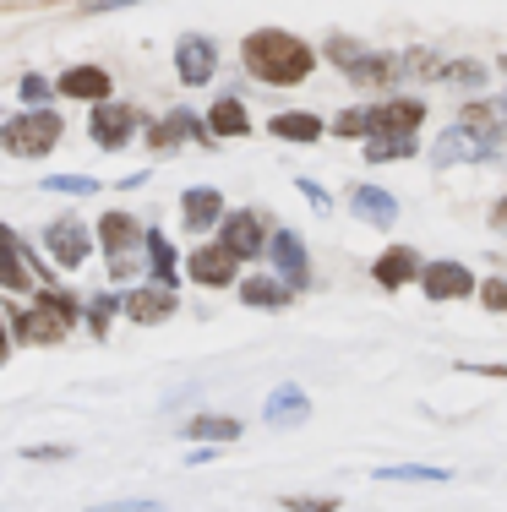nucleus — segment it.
<instances>
[{
  "instance_id": "nucleus-23",
  "label": "nucleus",
  "mask_w": 507,
  "mask_h": 512,
  "mask_svg": "<svg viewBox=\"0 0 507 512\" xmlns=\"http://www.w3.org/2000/svg\"><path fill=\"white\" fill-rule=\"evenodd\" d=\"M186 436H197V442H235L240 420H229V414H202V420H186Z\"/></svg>"
},
{
  "instance_id": "nucleus-6",
  "label": "nucleus",
  "mask_w": 507,
  "mask_h": 512,
  "mask_svg": "<svg viewBox=\"0 0 507 512\" xmlns=\"http://www.w3.org/2000/svg\"><path fill=\"white\" fill-rule=\"evenodd\" d=\"M420 284H426V295L431 300H464V295H475V273L469 267H458V262H431V267H420Z\"/></svg>"
},
{
  "instance_id": "nucleus-7",
  "label": "nucleus",
  "mask_w": 507,
  "mask_h": 512,
  "mask_svg": "<svg viewBox=\"0 0 507 512\" xmlns=\"http://www.w3.org/2000/svg\"><path fill=\"white\" fill-rule=\"evenodd\" d=\"M131 137H137V109L110 104V99L93 109V142H99V148H126Z\"/></svg>"
},
{
  "instance_id": "nucleus-34",
  "label": "nucleus",
  "mask_w": 507,
  "mask_h": 512,
  "mask_svg": "<svg viewBox=\"0 0 507 512\" xmlns=\"http://www.w3.org/2000/svg\"><path fill=\"white\" fill-rule=\"evenodd\" d=\"M328 55H333V60H338V66H344V71H349V60H355V55H360V44H349V39H333V44H328Z\"/></svg>"
},
{
  "instance_id": "nucleus-11",
  "label": "nucleus",
  "mask_w": 507,
  "mask_h": 512,
  "mask_svg": "<svg viewBox=\"0 0 507 512\" xmlns=\"http://www.w3.org/2000/svg\"><path fill=\"white\" fill-rule=\"evenodd\" d=\"M268 256L279 262V273H284V284H289V289H306V284H311V256H306V246H300V240L289 235V229H279V235H273Z\"/></svg>"
},
{
  "instance_id": "nucleus-3",
  "label": "nucleus",
  "mask_w": 507,
  "mask_h": 512,
  "mask_svg": "<svg viewBox=\"0 0 507 512\" xmlns=\"http://www.w3.org/2000/svg\"><path fill=\"white\" fill-rule=\"evenodd\" d=\"M60 142V115L50 104H33L28 115H11L6 126H0V148L11 158H44Z\"/></svg>"
},
{
  "instance_id": "nucleus-18",
  "label": "nucleus",
  "mask_w": 507,
  "mask_h": 512,
  "mask_svg": "<svg viewBox=\"0 0 507 512\" xmlns=\"http://www.w3.org/2000/svg\"><path fill=\"white\" fill-rule=\"evenodd\" d=\"M311 414V404H306V387H295V382H284L279 393L268 398V425H300Z\"/></svg>"
},
{
  "instance_id": "nucleus-20",
  "label": "nucleus",
  "mask_w": 507,
  "mask_h": 512,
  "mask_svg": "<svg viewBox=\"0 0 507 512\" xmlns=\"http://www.w3.org/2000/svg\"><path fill=\"white\" fill-rule=\"evenodd\" d=\"M366 142H371L366 148L371 164H398V158L415 153V131H377V137H366Z\"/></svg>"
},
{
  "instance_id": "nucleus-22",
  "label": "nucleus",
  "mask_w": 507,
  "mask_h": 512,
  "mask_svg": "<svg viewBox=\"0 0 507 512\" xmlns=\"http://www.w3.org/2000/svg\"><path fill=\"white\" fill-rule=\"evenodd\" d=\"M208 126H213V137H246V131H251L246 104H240V99H219L208 109Z\"/></svg>"
},
{
  "instance_id": "nucleus-5",
  "label": "nucleus",
  "mask_w": 507,
  "mask_h": 512,
  "mask_svg": "<svg viewBox=\"0 0 507 512\" xmlns=\"http://www.w3.org/2000/svg\"><path fill=\"white\" fill-rule=\"evenodd\" d=\"M175 71H180V82L202 88V82H208L213 71H219V44H213V39H202V33L180 39V44H175Z\"/></svg>"
},
{
  "instance_id": "nucleus-1",
  "label": "nucleus",
  "mask_w": 507,
  "mask_h": 512,
  "mask_svg": "<svg viewBox=\"0 0 507 512\" xmlns=\"http://www.w3.org/2000/svg\"><path fill=\"white\" fill-rule=\"evenodd\" d=\"M240 55H246V71H251V77H257V82H273V88H295V82H306L311 66H317L311 44L295 39V33H284V28H257V33H246Z\"/></svg>"
},
{
  "instance_id": "nucleus-21",
  "label": "nucleus",
  "mask_w": 507,
  "mask_h": 512,
  "mask_svg": "<svg viewBox=\"0 0 507 512\" xmlns=\"http://www.w3.org/2000/svg\"><path fill=\"white\" fill-rule=\"evenodd\" d=\"M289 295H295V289H289V284H279V278H262V273L240 284V300H246V306H268V311L289 306Z\"/></svg>"
},
{
  "instance_id": "nucleus-30",
  "label": "nucleus",
  "mask_w": 507,
  "mask_h": 512,
  "mask_svg": "<svg viewBox=\"0 0 507 512\" xmlns=\"http://www.w3.org/2000/svg\"><path fill=\"white\" fill-rule=\"evenodd\" d=\"M17 93H22L28 104H50V82H44V77H22Z\"/></svg>"
},
{
  "instance_id": "nucleus-26",
  "label": "nucleus",
  "mask_w": 507,
  "mask_h": 512,
  "mask_svg": "<svg viewBox=\"0 0 507 512\" xmlns=\"http://www.w3.org/2000/svg\"><path fill=\"white\" fill-rule=\"evenodd\" d=\"M338 137H371L377 131V109H344V115L333 120Z\"/></svg>"
},
{
  "instance_id": "nucleus-15",
  "label": "nucleus",
  "mask_w": 507,
  "mask_h": 512,
  "mask_svg": "<svg viewBox=\"0 0 507 512\" xmlns=\"http://www.w3.org/2000/svg\"><path fill=\"white\" fill-rule=\"evenodd\" d=\"M60 93H66V99L104 104V99H110V71H99V66H77V71H66V77H60Z\"/></svg>"
},
{
  "instance_id": "nucleus-10",
  "label": "nucleus",
  "mask_w": 507,
  "mask_h": 512,
  "mask_svg": "<svg viewBox=\"0 0 507 512\" xmlns=\"http://www.w3.org/2000/svg\"><path fill=\"white\" fill-rule=\"evenodd\" d=\"M120 306H126L131 322H164V316H175V284L159 278V284H148V289H131Z\"/></svg>"
},
{
  "instance_id": "nucleus-32",
  "label": "nucleus",
  "mask_w": 507,
  "mask_h": 512,
  "mask_svg": "<svg viewBox=\"0 0 507 512\" xmlns=\"http://www.w3.org/2000/svg\"><path fill=\"white\" fill-rule=\"evenodd\" d=\"M480 300H486L491 311H507V284H502V278H491V284H480Z\"/></svg>"
},
{
  "instance_id": "nucleus-31",
  "label": "nucleus",
  "mask_w": 507,
  "mask_h": 512,
  "mask_svg": "<svg viewBox=\"0 0 507 512\" xmlns=\"http://www.w3.org/2000/svg\"><path fill=\"white\" fill-rule=\"evenodd\" d=\"M110 311H115V295H99V300H93V311H88V327H93V333H104Z\"/></svg>"
},
{
  "instance_id": "nucleus-2",
  "label": "nucleus",
  "mask_w": 507,
  "mask_h": 512,
  "mask_svg": "<svg viewBox=\"0 0 507 512\" xmlns=\"http://www.w3.org/2000/svg\"><path fill=\"white\" fill-rule=\"evenodd\" d=\"M71 322H77V300H71L60 284H44L39 289V306H33L28 316L11 311L17 338H33V344H60V338L71 333Z\"/></svg>"
},
{
  "instance_id": "nucleus-25",
  "label": "nucleus",
  "mask_w": 507,
  "mask_h": 512,
  "mask_svg": "<svg viewBox=\"0 0 507 512\" xmlns=\"http://www.w3.org/2000/svg\"><path fill=\"white\" fill-rule=\"evenodd\" d=\"M377 480H415V485H442L448 480V469H431V463H388V469H377Z\"/></svg>"
},
{
  "instance_id": "nucleus-36",
  "label": "nucleus",
  "mask_w": 507,
  "mask_h": 512,
  "mask_svg": "<svg viewBox=\"0 0 507 512\" xmlns=\"http://www.w3.org/2000/svg\"><path fill=\"white\" fill-rule=\"evenodd\" d=\"M93 11H115V6H131V0H88Z\"/></svg>"
},
{
  "instance_id": "nucleus-28",
  "label": "nucleus",
  "mask_w": 507,
  "mask_h": 512,
  "mask_svg": "<svg viewBox=\"0 0 507 512\" xmlns=\"http://www.w3.org/2000/svg\"><path fill=\"white\" fill-rule=\"evenodd\" d=\"M50 191H60V197H93L99 191V180L93 175H55V180H44Z\"/></svg>"
},
{
  "instance_id": "nucleus-8",
  "label": "nucleus",
  "mask_w": 507,
  "mask_h": 512,
  "mask_svg": "<svg viewBox=\"0 0 507 512\" xmlns=\"http://www.w3.org/2000/svg\"><path fill=\"white\" fill-rule=\"evenodd\" d=\"M44 246L60 267H82L88 262V229L77 224V218H55L50 229H44Z\"/></svg>"
},
{
  "instance_id": "nucleus-29",
  "label": "nucleus",
  "mask_w": 507,
  "mask_h": 512,
  "mask_svg": "<svg viewBox=\"0 0 507 512\" xmlns=\"http://www.w3.org/2000/svg\"><path fill=\"white\" fill-rule=\"evenodd\" d=\"M442 82H458V88H480V82H486V66H475V60H453V66L442 71Z\"/></svg>"
},
{
  "instance_id": "nucleus-4",
  "label": "nucleus",
  "mask_w": 507,
  "mask_h": 512,
  "mask_svg": "<svg viewBox=\"0 0 507 512\" xmlns=\"http://www.w3.org/2000/svg\"><path fill=\"white\" fill-rule=\"evenodd\" d=\"M497 153H502L497 142H486L475 126H469V120H453V126L437 137V148H431V158H437V164H464V158H497Z\"/></svg>"
},
{
  "instance_id": "nucleus-17",
  "label": "nucleus",
  "mask_w": 507,
  "mask_h": 512,
  "mask_svg": "<svg viewBox=\"0 0 507 512\" xmlns=\"http://www.w3.org/2000/svg\"><path fill=\"white\" fill-rule=\"evenodd\" d=\"M137 240H148V235L137 229V218H131V213H104L99 218V246H110V256L131 251Z\"/></svg>"
},
{
  "instance_id": "nucleus-13",
  "label": "nucleus",
  "mask_w": 507,
  "mask_h": 512,
  "mask_svg": "<svg viewBox=\"0 0 507 512\" xmlns=\"http://www.w3.org/2000/svg\"><path fill=\"white\" fill-rule=\"evenodd\" d=\"M349 213L366 218V224H377V229H393L398 202H393L382 186H349Z\"/></svg>"
},
{
  "instance_id": "nucleus-35",
  "label": "nucleus",
  "mask_w": 507,
  "mask_h": 512,
  "mask_svg": "<svg viewBox=\"0 0 507 512\" xmlns=\"http://www.w3.org/2000/svg\"><path fill=\"white\" fill-rule=\"evenodd\" d=\"M28 458H39V463L44 458H71V447H28Z\"/></svg>"
},
{
  "instance_id": "nucleus-37",
  "label": "nucleus",
  "mask_w": 507,
  "mask_h": 512,
  "mask_svg": "<svg viewBox=\"0 0 507 512\" xmlns=\"http://www.w3.org/2000/svg\"><path fill=\"white\" fill-rule=\"evenodd\" d=\"M502 71H507V60H502Z\"/></svg>"
},
{
  "instance_id": "nucleus-14",
  "label": "nucleus",
  "mask_w": 507,
  "mask_h": 512,
  "mask_svg": "<svg viewBox=\"0 0 507 512\" xmlns=\"http://www.w3.org/2000/svg\"><path fill=\"white\" fill-rule=\"evenodd\" d=\"M180 213H186V229H197V235H202V229H213V224H219L224 197H219L213 186H191L186 197H180Z\"/></svg>"
},
{
  "instance_id": "nucleus-9",
  "label": "nucleus",
  "mask_w": 507,
  "mask_h": 512,
  "mask_svg": "<svg viewBox=\"0 0 507 512\" xmlns=\"http://www.w3.org/2000/svg\"><path fill=\"white\" fill-rule=\"evenodd\" d=\"M235 262H240V251L219 240V246H202L197 256H191V262H186V273L197 278V284L219 289V284H229V278H235Z\"/></svg>"
},
{
  "instance_id": "nucleus-24",
  "label": "nucleus",
  "mask_w": 507,
  "mask_h": 512,
  "mask_svg": "<svg viewBox=\"0 0 507 512\" xmlns=\"http://www.w3.org/2000/svg\"><path fill=\"white\" fill-rule=\"evenodd\" d=\"M268 131H273V137H284V142H317L322 137V120L317 115H300V109H295V115H279Z\"/></svg>"
},
{
  "instance_id": "nucleus-33",
  "label": "nucleus",
  "mask_w": 507,
  "mask_h": 512,
  "mask_svg": "<svg viewBox=\"0 0 507 512\" xmlns=\"http://www.w3.org/2000/svg\"><path fill=\"white\" fill-rule=\"evenodd\" d=\"M300 197H306L311 207H317V213H328V207H333V202H328V191H322L317 180H306V175H300Z\"/></svg>"
},
{
  "instance_id": "nucleus-27",
  "label": "nucleus",
  "mask_w": 507,
  "mask_h": 512,
  "mask_svg": "<svg viewBox=\"0 0 507 512\" xmlns=\"http://www.w3.org/2000/svg\"><path fill=\"white\" fill-rule=\"evenodd\" d=\"M142 246H148V262H153V273H159L164 284H175V251H169V240H164V235H148Z\"/></svg>"
},
{
  "instance_id": "nucleus-19",
  "label": "nucleus",
  "mask_w": 507,
  "mask_h": 512,
  "mask_svg": "<svg viewBox=\"0 0 507 512\" xmlns=\"http://www.w3.org/2000/svg\"><path fill=\"white\" fill-rule=\"evenodd\" d=\"M420 120H426V104H415V99L377 104V131H415ZM377 131H371V137H377Z\"/></svg>"
},
{
  "instance_id": "nucleus-12",
  "label": "nucleus",
  "mask_w": 507,
  "mask_h": 512,
  "mask_svg": "<svg viewBox=\"0 0 507 512\" xmlns=\"http://www.w3.org/2000/svg\"><path fill=\"white\" fill-rule=\"evenodd\" d=\"M224 246H235L240 256H262V251H268L273 246V240H268V229H262V218L257 213H229L224 218Z\"/></svg>"
},
{
  "instance_id": "nucleus-16",
  "label": "nucleus",
  "mask_w": 507,
  "mask_h": 512,
  "mask_svg": "<svg viewBox=\"0 0 507 512\" xmlns=\"http://www.w3.org/2000/svg\"><path fill=\"white\" fill-rule=\"evenodd\" d=\"M371 273H377L382 289H398V284H409V278L420 273V256L409 251V246H393V251L377 256V267H371Z\"/></svg>"
}]
</instances>
